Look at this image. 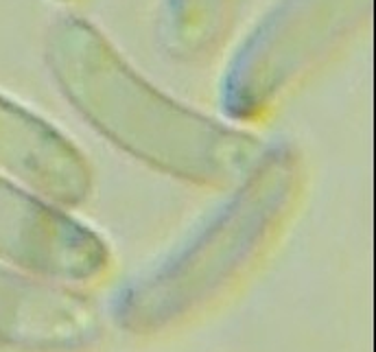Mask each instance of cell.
Masks as SVG:
<instances>
[{"label":"cell","instance_id":"1","mask_svg":"<svg viewBox=\"0 0 376 352\" xmlns=\"http://www.w3.org/2000/svg\"><path fill=\"white\" fill-rule=\"evenodd\" d=\"M44 53L70 107L107 142L153 171L221 188L239 182L258 158L256 138L158 90L83 18L55 20Z\"/></svg>","mask_w":376,"mask_h":352},{"label":"cell","instance_id":"2","mask_svg":"<svg viewBox=\"0 0 376 352\" xmlns=\"http://www.w3.org/2000/svg\"><path fill=\"white\" fill-rule=\"evenodd\" d=\"M304 184L306 166L296 146L261 151L223 206L166 260L119 293V326L131 335H158L210 309L284 232Z\"/></svg>","mask_w":376,"mask_h":352},{"label":"cell","instance_id":"3","mask_svg":"<svg viewBox=\"0 0 376 352\" xmlns=\"http://www.w3.org/2000/svg\"><path fill=\"white\" fill-rule=\"evenodd\" d=\"M372 0H276L227 62L219 101L227 119L258 123L341 48Z\"/></svg>","mask_w":376,"mask_h":352},{"label":"cell","instance_id":"4","mask_svg":"<svg viewBox=\"0 0 376 352\" xmlns=\"http://www.w3.org/2000/svg\"><path fill=\"white\" fill-rule=\"evenodd\" d=\"M0 258L42 278L94 282L112 267L107 243L53 203L0 178Z\"/></svg>","mask_w":376,"mask_h":352},{"label":"cell","instance_id":"5","mask_svg":"<svg viewBox=\"0 0 376 352\" xmlns=\"http://www.w3.org/2000/svg\"><path fill=\"white\" fill-rule=\"evenodd\" d=\"M0 166L57 206H77L92 193V166L55 125L0 97Z\"/></svg>","mask_w":376,"mask_h":352},{"label":"cell","instance_id":"6","mask_svg":"<svg viewBox=\"0 0 376 352\" xmlns=\"http://www.w3.org/2000/svg\"><path fill=\"white\" fill-rule=\"evenodd\" d=\"M101 321L77 293L0 269V343L38 352H72L97 339Z\"/></svg>","mask_w":376,"mask_h":352},{"label":"cell","instance_id":"7","mask_svg":"<svg viewBox=\"0 0 376 352\" xmlns=\"http://www.w3.org/2000/svg\"><path fill=\"white\" fill-rule=\"evenodd\" d=\"M232 11L234 0H162V46L173 60H204L225 38Z\"/></svg>","mask_w":376,"mask_h":352},{"label":"cell","instance_id":"8","mask_svg":"<svg viewBox=\"0 0 376 352\" xmlns=\"http://www.w3.org/2000/svg\"><path fill=\"white\" fill-rule=\"evenodd\" d=\"M57 3H75V0H57Z\"/></svg>","mask_w":376,"mask_h":352}]
</instances>
